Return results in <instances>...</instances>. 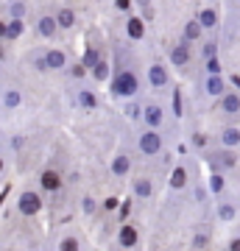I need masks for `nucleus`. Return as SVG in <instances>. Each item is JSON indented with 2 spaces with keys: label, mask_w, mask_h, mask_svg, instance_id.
<instances>
[{
  "label": "nucleus",
  "mask_w": 240,
  "mask_h": 251,
  "mask_svg": "<svg viewBox=\"0 0 240 251\" xmlns=\"http://www.w3.org/2000/svg\"><path fill=\"white\" fill-rule=\"evenodd\" d=\"M142 81L137 75L134 67H126V64H117L112 70V78H109V92L112 98H120V100H129V98H137Z\"/></svg>",
  "instance_id": "1"
},
{
  "label": "nucleus",
  "mask_w": 240,
  "mask_h": 251,
  "mask_svg": "<svg viewBox=\"0 0 240 251\" xmlns=\"http://www.w3.org/2000/svg\"><path fill=\"white\" fill-rule=\"evenodd\" d=\"M137 151L145 156V159H157L165 153V134L157 131V128H142L137 134Z\"/></svg>",
  "instance_id": "2"
},
{
  "label": "nucleus",
  "mask_w": 240,
  "mask_h": 251,
  "mask_svg": "<svg viewBox=\"0 0 240 251\" xmlns=\"http://www.w3.org/2000/svg\"><path fill=\"white\" fill-rule=\"evenodd\" d=\"M145 81H148V87L151 92H162L170 87V70H168V62H162V59H151L148 67H145Z\"/></svg>",
  "instance_id": "3"
},
{
  "label": "nucleus",
  "mask_w": 240,
  "mask_h": 251,
  "mask_svg": "<svg viewBox=\"0 0 240 251\" xmlns=\"http://www.w3.org/2000/svg\"><path fill=\"white\" fill-rule=\"evenodd\" d=\"M204 156L213 165V171H218V173H226L232 168H238V151H232V148H221V145L218 148H207Z\"/></svg>",
  "instance_id": "4"
},
{
  "label": "nucleus",
  "mask_w": 240,
  "mask_h": 251,
  "mask_svg": "<svg viewBox=\"0 0 240 251\" xmlns=\"http://www.w3.org/2000/svg\"><path fill=\"white\" fill-rule=\"evenodd\" d=\"M193 64V45H187L185 39L179 36L176 42L168 45V67H176V70H187Z\"/></svg>",
  "instance_id": "5"
},
{
  "label": "nucleus",
  "mask_w": 240,
  "mask_h": 251,
  "mask_svg": "<svg viewBox=\"0 0 240 251\" xmlns=\"http://www.w3.org/2000/svg\"><path fill=\"white\" fill-rule=\"evenodd\" d=\"M215 115L226 117V120H235V117H240V92L238 90H226L221 95V98H215Z\"/></svg>",
  "instance_id": "6"
},
{
  "label": "nucleus",
  "mask_w": 240,
  "mask_h": 251,
  "mask_svg": "<svg viewBox=\"0 0 240 251\" xmlns=\"http://www.w3.org/2000/svg\"><path fill=\"white\" fill-rule=\"evenodd\" d=\"M165 117H168V109L162 106L160 100H148V103H142V126H145V128H157V131H162V128H165Z\"/></svg>",
  "instance_id": "7"
},
{
  "label": "nucleus",
  "mask_w": 240,
  "mask_h": 251,
  "mask_svg": "<svg viewBox=\"0 0 240 251\" xmlns=\"http://www.w3.org/2000/svg\"><path fill=\"white\" fill-rule=\"evenodd\" d=\"M117 249L120 251H134L137 246H140V229H137V224L134 221H123L120 224V229H117Z\"/></svg>",
  "instance_id": "8"
},
{
  "label": "nucleus",
  "mask_w": 240,
  "mask_h": 251,
  "mask_svg": "<svg viewBox=\"0 0 240 251\" xmlns=\"http://www.w3.org/2000/svg\"><path fill=\"white\" fill-rule=\"evenodd\" d=\"M132 196L137 198V201H154V196H157V181L151 179V176H134L132 179Z\"/></svg>",
  "instance_id": "9"
},
{
  "label": "nucleus",
  "mask_w": 240,
  "mask_h": 251,
  "mask_svg": "<svg viewBox=\"0 0 240 251\" xmlns=\"http://www.w3.org/2000/svg\"><path fill=\"white\" fill-rule=\"evenodd\" d=\"M17 209H20V215H26V218L39 215V212H42V196H39L36 190H26L17 201Z\"/></svg>",
  "instance_id": "10"
},
{
  "label": "nucleus",
  "mask_w": 240,
  "mask_h": 251,
  "mask_svg": "<svg viewBox=\"0 0 240 251\" xmlns=\"http://www.w3.org/2000/svg\"><path fill=\"white\" fill-rule=\"evenodd\" d=\"M226 90H229V78H226L223 73H218V75H204V81H201V92L213 100L221 98Z\"/></svg>",
  "instance_id": "11"
},
{
  "label": "nucleus",
  "mask_w": 240,
  "mask_h": 251,
  "mask_svg": "<svg viewBox=\"0 0 240 251\" xmlns=\"http://www.w3.org/2000/svg\"><path fill=\"white\" fill-rule=\"evenodd\" d=\"M215 143L221 145V148H232V151H238L240 148V126L238 123H226L218 128V134H215Z\"/></svg>",
  "instance_id": "12"
},
{
  "label": "nucleus",
  "mask_w": 240,
  "mask_h": 251,
  "mask_svg": "<svg viewBox=\"0 0 240 251\" xmlns=\"http://www.w3.org/2000/svg\"><path fill=\"white\" fill-rule=\"evenodd\" d=\"M109 171H112L115 179H126V176H132V153L126 151V148H117V153L112 156Z\"/></svg>",
  "instance_id": "13"
},
{
  "label": "nucleus",
  "mask_w": 240,
  "mask_h": 251,
  "mask_svg": "<svg viewBox=\"0 0 240 251\" xmlns=\"http://www.w3.org/2000/svg\"><path fill=\"white\" fill-rule=\"evenodd\" d=\"M196 20H198V25L204 28V34H213V31H218V25H221V11L215 9V6H201Z\"/></svg>",
  "instance_id": "14"
},
{
  "label": "nucleus",
  "mask_w": 240,
  "mask_h": 251,
  "mask_svg": "<svg viewBox=\"0 0 240 251\" xmlns=\"http://www.w3.org/2000/svg\"><path fill=\"white\" fill-rule=\"evenodd\" d=\"M187 184H190V171L185 162H179V165H173V171L168 176V187L173 193H182V190H187Z\"/></svg>",
  "instance_id": "15"
},
{
  "label": "nucleus",
  "mask_w": 240,
  "mask_h": 251,
  "mask_svg": "<svg viewBox=\"0 0 240 251\" xmlns=\"http://www.w3.org/2000/svg\"><path fill=\"white\" fill-rule=\"evenodd\" d=\"M204 28L198 25V20L196 17H190L185 20V25H182V39H185L187 45H201L204 42Z\"/></svg>",
  "instance_id": "16"
},
{
  "label": "nucleus",
  "mask_w": 240,
  "mask_h": 251,
  "mask_svg": "<svg viewBox=\"0 0 240 251\" xmlns=\"http://www.w3.org/2000/svg\"><path fill=\"white\" fill-rule=\"evenodd\" d=\"M64 184V176L56 168H48V171H42V176H39V187L45 190V193H59Z\"/></svg>",
  "instance_id": "17"
},
{
  "label": "nucleus",
  "mask_w": 240,
  "mask_h": 251,
  "mask_svg": "<svg viewBox=\"0 0 240 251\" xmlns=\"http://www.w3.org/2000/svg\"><path fill=\"white\" fill-rule=\"evenodd\" d=\"M123 28H126V36H129L132 42H142V39H145V20H142L140 14H129Z\"/></svg>",
  "instance_id": "18"
},
{
  "label": "nucleus",
  "mask_w": 240,
  "mask_h": 251,
  "mask_svg": "<svg viewBox=\"0 0 240 251\" xmlns=\"http://www.w3.org/2000/svg\"><path fill=\"white\" fill-rule=\"evenodd\" d=\"M42 59H45V70H64V67H67V53L59 50V48L45 50Z\"/></svg>",
  "instance_id": "19"
},
{
  "label": "nucleus",
  "mask_w": 240,
  "mask_h": 251,
  "mask_svg": "<svg viewBox=\"0 0 240 251\" xmlns=\"http://www.w3.org/2000/svg\"><path fill=\"white\" fill-rule=\"evenodd\" d=\"M215 215H218V221H221V224H235V221H238V206H235V201L221 198V201H218V206H215Z\"/></svg>",
  "instance_id": "20"
},
{
  "label": "nucleus",
  "mask_w": 240,
  "mask_h": 251,
  "mask_svg": "<svg viewBox=\"0 0 240 251\" xmlns=\"http://www.w3.org/2000/svg\"><path fill=\"white\" fill-rule=\"evenodd\" d=\"M112 70H115V67H112V62H109L107 56H101V59H98V64H95V67L89 70V75H92V81H98V84H104V81H109V78H112Z\"/></svg>",
  "instance_id": "21"
},
{
  "label": "nucleus",
  "mask_w": 240,
  "mask_h": 251,
  "mask_svg": "<svg viewBox=\"0 0 240 251\" xmlns=\"http://www.w3.org/2000/svg\"><path fill=\"white\" fill-rule=\"evenodd\" d=\"M123 117L129 123H142V103L137 98L123 100Z\"/></svg>",
  "instance_id": "22"
},
{
  "label": "nucleus",
  "mask_w": 240,
  "mask_h": 251,
  "mask_svg": "<svg viewBox=\"0 0 240 251\" xmlns=\"http://www.w3.org/2000/svg\"><path fill=\"white\" fill-rule=\"evenodd\" d=\"M76 100H79V106L84 112H95L98 109V95H95V90H79Z\"/></svg>",
  "instance_id": "23"
},
{
  "label": "nucleus",
  "mask_w": 240,
  "mask_h": 251,
  "mask_svg": "<svg viewBox=\"0 0 240 251\" xmlns=\"http://www.w3.org/2000/svg\"><path fill=\"white\" fill-rule=\"evenodd\" d=\"M36 31H39V36H45V39H53L56 31H59V25H56V17H48V14H45V17L36 23Z\"/></svg>",
  "instance_id": "24"
},
{
  "label": "nucleus",
  "mask_w": 240,
  "mask_h": 251,
  "mask_svg": "<svg viewBox=\"0 0 240 251\" xmlns=\"http://www.w3.org/2000/svg\"><path fill=\"white\" fill-rule=\"evenodd\" d=\"M170 115L176 117V120L185 115V95H182V87L170 90Z\"/></svg>",
  "instance_id": "25"
},
{
  "label": "nucleus",
  "mask_w": 240,
  "mask_h": 251,
  "mask_svg": "<svg viewBox=\"0 0 240 251\" xmlns=\"http://www.w3.org/2000/svg\"><path fill=\"white\" fill-rule=\"evenodd\" d=\"M101 56H104V53H101V48H98V45H89L87 50H84V56H81V64H84L87 70H92V67L98 64Z\"/></svg>",
  "instance_id": "26"
},
{
  "label": "nucleus",
  "mask_w": 240,
  "mask_h": 251,
  "mask_svg": "<svg viewBox=\"0 0 240 251\" xmlns=\"http://www.w3.org/2000/svg\"><path fill=\"white\" fill-rule=\"evenodd\" d=\"M56 25H59V28H73V25H76V11H73L70 6L59 9V14H56Z\"/></svg>",
  "instance_id": "27"
},
{
  "label": "nucleus",
  "mask_w": 240,
  "mask_h": 251,
  "mask_svg": "<svg viewBox=\"0 0 240 251\" xmlns=\"http://www.w3.org/2000/svg\"><path fill=\"white\" fill-rule=\"evenodd\" d=\"M223 190H226V173L213 171V176H210V193L213 196H223Z\"/></svg>",
  "instance_id": "28"
},
{
  "label": "nucleus",
  "mask_w": 240,
  "mask_h": 251,
  "mask_svg": "<svg viewBox=\"0 0 240 251\" xmlns=\"http://www.w3.org/2000/svg\"><path fill=\"white\" fill-rule=\"evenodd\" d=\"M56 251H81L79 234H64L62 240H59V246H56Z\"/></svg>",
  "instance_id": "29"
},
{
  "label": "nucleus",
  "mask_w": 240,
  "mask_h": 251,
  "mask_svg": "<svg viewBox=\"0 0 240 251\" xmlns=\"http://www.w3.org/2000/svg\"><path fill=\"white\" fill-rule=\"evenodd\" d=\"M210 240H213V234H210V229H201V232H196L193 234V240H190V246H193V249L196 251H201V249H207V246H210Z\"/></svg>",
  "instance_id": "30"
},
{
  "label": "nucleus",
  "mask_w": 240,
  "mask_h": 251,
  "mask_svg": "<svg viewBox=\"0 0 240 251\" xmlns=\"http://www.w3.org/2000/svg\"><path fill=\"white\" fill-rule=\"evenodd\" d=\"M23 31H26L23 20H20V17H11L9 25H6V36H9V39H17V36H23Z\"/></svg>",
  "instance_id": "31"
},
{
  "label": "nucleus",
  "mask_w": 240,
  "mask_h": 251,
  "mask_svg": "<svg viewBox=\"0 0 240 251\" xmlns=\"http://www.w3.org/2000/svg\"><path fill=\"white\" fill-rule=\"evenodd\" d=\"M201 62L204 59H213V56H221V48H218V39H207V42H201Z\"/></svg>",
  "instance_id": "32"
},
{
  "label": "nucleus",
  "mask_w": 240,
  "mask_h": 251,
  "mask_svg": "<svg viewBox=\"0 0 240 251\" xmlns=\"http://www.w3.org/2000/svg\"><path fill=\"white\" fill-rule=\"evenodd\" d=\"M204 73H207V75H218V73H223V62H221V56L204 59Z\"/></svg>",
  "instance_id": "33"
},
{
  "label": "nucleus",
  "mask_w": 240,
  "mask_h": 251,
  "mask_svg": "<svg viewBox=\"0 0 240 251\" xmlns=\"http://www.w3.org/2000/svg\"><path fill=\"white\" fill-rule=\"evenodd\" d=\"M3 103H6V109H17L20 103H23V95H20L17 90H9L3 95Z\"/></svg>",
  "instance_id": "34"
},
{
  "label": "nucleus",
  "mask_w": 240,
  "mask_h": 251,
  "mask_svg": "<svg viewBox=\"0 0 240 251\" xmlns=\"http://www.w3.org/2000/svg\"><path fill=\"white\" fill-rule=\"evenodd\" d=\"M95 209H98V201H95L92 196L81 198V212H84V215H95Z\"/></svg>",
  "instance_id": "35"
},
{
  "label": "nucleus",
  "mask_w": 240,
  "mask_h": 251,
  "mask_svg": "<svg viewBox=\"0 0 240 251\" xmlns=\"http://www.w3.org/2000/svg\"><path fill=\"white\" fill-rule=\"evenodd\" d=\"M190 143H193V148H198V151H207V145H210V140H207L204 131H196V134L190 137Z\"/></svg>",
  "instance_id": "36"
},
{
  "label": "nucleus",
  "mask_w": 240,
  "mask_h": 251,
  "mask_svg": "<svg viewBox=\"0 0 240 251\" xmlns=\"http://www.w3.org/2000/svg\"><path fill=\"white\" fill-rule=\"evenodd\" d=\"M115 3L117 11H123V14H134V0H112Z\"/></svg>",
  "instance_id": "37"
},
{
  "label": "nucleus",
  "mask_w": 240,
  "mask_h": 251,
  "mask_svg": "<svg viewBox=\"0 0 240 251\" xmlns=\"http://www.w3.org/2000/svg\"><path fill=\"white\" fill-rule=\"evenodd\" d=\"M226 251H240V232H235L229 240H226Z\"/></svg>",
  "instance_id": "38"
},
{
  "label": "nucleus",
  "mask_w": 240,
  "mask_h": 251,
  "mask_svg": "<svg viewBox=\"0 0 240 251\" xmlns=\"http://www.w3.org/2000/svg\"><path fill=\"white\" fill-rule=\"evenodd\" d=\"M87 73H89V70H87V67H84L81 62H79V64H73V67H70V75H73V78H84Z\"/></svg>",
  "instance_id": "39"
},
{
  "label": "nucleus",
  "mask_w": 240,
  "mask_h": 251,
  "mask_svg": "<svg viewBox=\"0 0 240 251\" xmlns=\"http://www.w3.org/2000/svg\"><path fill=\"white\" fill-rule=\"evenodd\" d=\"M11 14L23 20V14H26V3H20V0H14V3H11Z\"/></svg>",
  "instance_id": "40"
},
{
  "label": "nucleus",
  "mask_w": 240,
  "mask_h": 251,
  "mask_svg": "<svg viewBox=\"0 0 240 251\" xmlns=\"http://www.w3.org/2000/svg\"><path fill=\"white\" fill-rule=\"evenodd\" d=\"M104 209H107V212L117 209V198H107V201H104Z\"/></svg>",
  "instance_id": "41"
},
{
  "label": "nucleus",
  "mask_w": 240,
  "mask_h": 251,
  "mask_svg": "<svg viewBox=\"0 0 240 251\" xmlns=\"http://www.w3.org/2000/svg\"><path fill=\"white\" fill-rule=\"evenodd\" d=\"M229 84H235V87H240V75H229Z\"/></svg>",
  "instance_id": "42"
},
{
  "label": "nucleus",
  "mask_w": 240,
  "mask_h": 251,
  "mask_svg": "<svg viewBox=\"0 0 240 251\" xmlns=\"http://www.w3.org/2000/svg\"><path fill=\"white\" fill-rule=\"evenodd\" d=\"M0 36H6V23H0Z\"/></svg>",
  "instance_id": "43"
},
{
  "label": "nucleus",
  "mask_w": 240,
  "mask_h": 251,
  "mask_svg": "<svg viewBox=\"0 0 240 251\" xmlns=\"http://www.w3.org/2000/svg\"><path fill=\"white\" fill-rule=\"evenodd\" d=\"M0 173H3V159H0Z\"/></svg>",
  "instance_id": "44"
},
{
  "label": "nucleus",
  "mask_w": 240,
  "mask_h": 251,
  "mask_svg": "<svg viewBox=\"0 0 240 251\" xmlns=\"http://www.w3.org/2000/svg\"><path fill=\"white\" fill-rule=\"evenodd\" d=\"M11 3H14V0H11Z\"/></svg>",
  "instance_id": "45"
}]
</instances>
